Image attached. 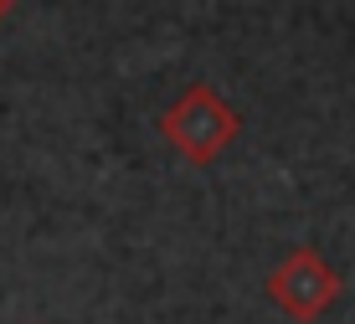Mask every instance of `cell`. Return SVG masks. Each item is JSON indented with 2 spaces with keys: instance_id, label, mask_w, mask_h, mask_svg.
I'll return each mask as SVG.
<instances>
[{
  "instance_id": "6da1fadb",
  "label": "cell",
  "mask_w": 355,
  "mask_h": 324,
  "mask_svg": "<svg viewBox=\"0 0 355 324\" xmlns=\"http://www.w3.org/2000/svg\"><path fill=\"white\" fill-rule=\"evenodd\" d=\"M242 119L211 83H191L186 93L160 114V134L175 144V155H186L191 165H211L222 149L237 139Z\"/></svg>"
},
{
  "instance_id": "7a4b0ae2",
  "label": "cell",
  "mask_w": 355,
  "mask_h": 324,
  "mask_svg": "<svg viewBox=\"0 0 355 324\" xmlns=\"http://www.w3.org/2000/svg\"><path fill=\"white\" fill-rule=\"evenodd\" d=\"M268 298H273L288 319L314 324L320 314H329V309L340 304V273L329 268L314 247H293L284 263L273 268V278H268Z\"/></svg>"
},
{
  "instance_id": "3957f363",
  "label": "cell",
  "mask_w": 355,
  "mask_h": 324,
  "mask_svg": "<svg viewBox=\"0 0 355 324\" xmlns=\"http://www.w3.org/2000/svg\"><path fill=\"white\" fill-rule=\"evenodd\" d=\"M10 6H16V0H0V21H6V16H10Z\"/></svg>"
}]
</instances>
